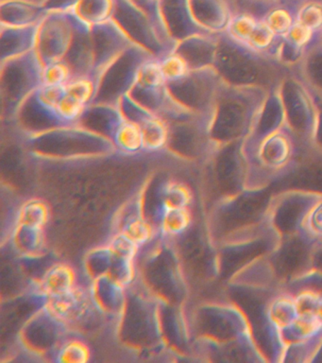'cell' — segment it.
Wrapping results in <instances>:
<instances>
[{"label":"cell","mask_w":322,"mask_h":363,"mask_svg":"<svg viewBox=\"0 0 322 363\" xmlns=\"http://www.w3.org/2000/svg\"><path fill=\"white\" fill-rule=\"evenodd\" d=\"M80 18L73 11H50L39 25L35 50L44 65L63 61L74 40Z\"/></svg>","instance_id":"obj_10"},{"label":"cell","mask_w":322,"mask_h":363,"mask_svg":"<svg viewBox=\"0 0 322 363\" xmlns=\"http://www.w3.org/2000/svg\"><path fill=\"white\" fill-rule=\"evenodd\" d=\"M168 89L160 60L152 56L138 68L130 95L144 106H154Z\"/></svg>","instance_id":"obj_22"},{"label":"cell","mask_w":322,"mask_h":363,"mask_svg":"<svg viewBox=\"0 0 322 363\" xmlns=\"http://www.w3.org/2000/svg\"><path fill=\"white\" fill-rule=\"evenodd\" d=\"M292 294L298 315H315L322 291L314 286H299Z\"/></svg>","instance_id":"obj_47"},{"label":"cell","mask_w":322,"mask_h":363,"mask_svg":"<svg viewBox=\"0 0 322 363\" xmlns=\"http://www.w3.org/2000/svg\"><path fill=\"white\" fill-rule=\"evenodd\" d=\"M64 94V86L42 85L25 99L16 111L13 121L25 135L66 127L57 111L59 101Z\"/></svg>","instance_id":"obj_9"},{"label":"cell","mask_w":322,"mask_h":363,"mask_svg":"<svg viewBox=\"0 0 322 363\" xmlns=\"http://www.w3.org/2000/svg\"><path fill=\"white\" fill-rule=\"evenodd\" d=\"M263 20L276 36L284 37L295 24L296 16L284 6L278 5L268 11Z\"/></svg>","instance_id":"obj_45"},{"label":"cell","mask_w":322,"mask_h":363,"mask_svg":"<svg viewBox=\"0 0 322 363\" xmlns=\"http://www.w3.org/2000/svg\"><path fill=\"white\" fill-rule=\"evenodd\" d=\"M298 76L314 95L322 99V40H314L298 67Z\"/></svg>","instance_id":"obj_32"},{"label":"cell","mask_w":322,"mask_h":363,"mask_svg":"<svg viewBox=\"0 0 322 363\" xmlns=\"http://www.w3.org/2000/svg\"><path fill=\"white\" fill-rule=\"evenodd\" d=\"M49 218L50 211L47 204L38 199H32L22 204L16 223L44 228Z\"/></svg>","instance_id":"obj_41"},{"label":"cell","mask_w":322,"mask_h":363,"mask_svg":"<svg viewBox=\"0 0 322 363\" xmlns=\"http://www.w3.org/2000/svg\"><path fill=\"white\" fill-rule=\"evenodd\" d=\"M200 340L219 346L246 337H253L244 312L231 303H207L200 306L193 317Z\"/></svg>","instance_id":"obj_8"},{"label":"cell","mask_w":322,"mask_h":363,"mask_svg":"<svg viewBox=\"0 0 322 363\" xmlns=\"http://www.w3.org/2000/svg\"><path fill=\"white\" fill-rule=\"evenodd\" d=\"M285 113V128L295 141L297 150H312L318 121V104L312 91L298 75L287 74L279 84Z\"/></svg>","instance_id":"obj_5"},{"label":"cell","mask_w":322,"mask_h":363,"mask_svg":"<svg viewBox=\"0 0 322 363\" xmlns=\"http://www.w3.org/2000/svg\"><path fill=\"white\" fill-rule=\"evenodd\" d=\"M284 128V108L278 85L268 93L254 118L250 133L243 141L246 155H251L268 135Z\"/></svg>","instance_id":"obj_20"},{"label":"cell","mask_w":322,"mask_h":363,"mask_svg":"<svg viewBox=\"0 0 322 363\" xmlns=\"http://www.w3.org/2000/svg\"><path fill=\"white\" fill-rule=\"evenodd\" d=\"M321 40H322V33H321Z\"/></svg>","instance_id":"obj_57"},{"label":"cell","mask_w":322,"mask_h":363,"mask_svg":"<svg viewBox=\"0 0 322 363\" xmlns=\"http://www.w3.org/2000/svg\"><path fill=\"white\" fill-rule=\"evenodd\" d=\"M108 275L125 288H130L137 280V269L135 260L117 257L114 255V261Z\"/></svg>","instance_id":"obj_49"},{"label":"cell","mask_w":322,"mask_h":363,"mask_svg":"<svg viewBox=\"0 0 322 363\" xmlns=\"http://www.w3.org/2000/svg\"><path fill=\"white\" fill-rule=\"evenodd\" d=\"M162 11L169 33L177 43L195 34L207 33L192 17L189 0H163Z\"/></svg>","instance_id":"obj_28"},{"label":"cell","mask_w":322,"mask_h":363,"mask_svg":"<svg viewBox=\"0 0 322 363\" xmlns=\"http://www.w3.org/2000/svg\"><path fill=\"white\" fill-rule=\"evenodd\" d=\"M13 244L23 257H38L46 245L44 228L16 223L13 233Z\"/></svg>","instance_id":"obj_33"},{"label":"cell","mask_w":322,"mask_h":363,"mask_svg":"<svg viewBox=\"0 0 322 363\" xmlns=\"http://www.w3.org/2000/svg\"><path fill=\"white\" fill-rule=\"evenodd\" d=\"M224 82L214 67L192 69L180 81L168 84L172 95L194 113L211 115Z\"/></svg>","instance_id":"obj_11"},{"label":"cell","mask_w":322,"mask_h":363,"mask_svg":"<svg viewBox=\"0 0 322 363\" xmlns=\"http://www.w3.org/2000/svg\"><path fill=\"white\" fill-rule=\"evenodd\" d=\"M110 140L115 145L117 152L126 155L143 152V138L140 128L124 113L115 126Z\"/></svg>","instance_id":"obj_34"},{"label":"cell","mask_w":322,"mask_h":363,"mask_svg":"<svg viewBox=\"0 0 322 363\" xmlns=\"http://www.w3.org/2000/svg\"><path fill=\"white\" fill-rule=\"evenodd\" d=\"M131 1L135 6H137L138 8L141 9L151 18L163 41L169 48H171L172 50H175L177 42L172 38L168 25H166L165 17H163L162 11L163 0H131Z\"/></svg>","instance_id":"obj_37"},{"label":"cell","mask_w":322,"mask_h":363,"mask_svg":"<svg viewBox=\"0 0 322 363\" xmlns=\"http://www.w3.org/2000/svg\"><path fill=\"white\" fill-rule=\"evenodd\" d=\"M297 152L295 141L284 128L265 138L247 157L251 167L261 170L272 180L292 166Z\"/></svg>","instance_id":"obj_18"},{"label":"cell","mask_w":322,"mask_h":363,"mask_svg":"<svg viewBox=\"0 0 322 363\" xmlns=\"http://www.w3.org/2000/svg\"><path fill=\"white\" fill-rule=\"evenodd\" d=\"M189 8L195 22L207 33H224L234 16L228 0H189Z\"/></svg>","instance_id":"obj_25"},{"label":"cell","mask_w":322,"mask_h":363,"mask_svg":"<svg viewBox=\"0 0 322 363\" xmlns=\"http://www.w3.org/2000/svg\"><path fill=\"white\" fill-rule=\"evenodd\" d=\"M91 357L88 346L80 340H66L54 354L55 362L60 363H86Z\"/></svg>","instance_id":"obj_43"},{"label":"cell","mask_w":322,"mask_h":363,"mask_svg":"<svg viewBox=\"0 0 322 363\" xmlns=\"http://www.w3.org/2000/svg\"><path fill=\"white\" fill-rule=\"evenodd\" d=\"M209 159H211L214 184L222 194V199L247 190L248 160L243 141L217 147Z\"/></svg>","instance_id":"obj_12"},{"label":"cell","mask_w":322,"mask_h":363,"mask_svg":"<svg viewBox=\"0 0 322 363\" xmlns=\"http://www.w3.org/2000/svg\"><path fill=\"white\" fill-rule=\"evenodd\" d=\"M316 99L318 104V121L314 133L312 150L322 155V99L316 96Z\"/></svg>","instance_id":"obj_53"},{"label":"cell","mask_w":322,"mask_h":363,"mask_svg":"<svg viewBox=\"0 0 322 363\" xmlns=\"http://www.w3.org/2000/svg\"><path fill=\"white\" fill-rule=\"evenodd\" d=\"M143 286L160 302L177 306L185 295V278L176 254L165 243L155 244L140 264Z\"/></svg>","instance_id":"obj_6"},{"label":"cell","mask_w":322,"mask_h":363,"mask_svg":"<svg viewBox=\"0 0 322 363\" xmlns=\"http://www.w3.org/2000/svg\"><path fill=\"white\" fill-rule=\"evenodd\" d=\"M152 56L138 44L130 48L101 77L94 104L117 105L120 99L131 91L141 64Z\"/></svg>","instance_id":"obj_13"},{"label":"cell","mask_w":322,"mask_h":363,"mask_svg":"<svg viewBox=\"0 0 322 363\" xmlns=\"http://www.w3.org/2000/svg\"><path fill=\"white\" fill-rule=\"evenodd\" d=\"M318 35V34L314 33L310 28L296 22L289 30V33L284 37H287L288 40H290L291 42L299 45V47L308 48L312 44L314 40L316 39L315 37Z\"/></svg>","instance_id":"obj_52"},{"label":"cell","mask_w":322,"mask_h":363,"mask_svg":"<svg viewBox=\"0 0 322 363\" xmlns=\"http://www.w3.org/2000/svg\"><path fill=\"white\" fill-rule=\"evenodd\" d=\"M45 65L36 50L1 62L2 116L13 121L25 99L43 85Z\"/></svg>","instance_id":"obj_7"},{"label":"cell","mask_w":322,"mask_h":363,"mask_svg":"<svg viewBox=\"0 0 322 363\" xmlns=\"http://www.w3.org/2000/svg\"><path fill=\"white\" fill-rule=\"evenodd\" d=\"M67 328L69 325L43 306L25 323L19 339L22 346L30 353L40 357L54 356L66 340Z\"/></svg>","instance_id":"obj_15"},{"label":"cell","mask_w":322,"mask_h":363,"mask_svg":"<svg viewBox=\"0 0 322 363\" xmlns=\"http://www.w3.org/2000/svg\"><path fill=\"white\" fill-rule=\"evenodd\" d=\"M319 194L321 193L291 189L271 199L268 223L280 238L299 234L304 216Z\"/></svg>","instance_id":"obj_14"},{"label":"cell","mask_w":322,"mask_h":363,"mask_svg":"<svg viewBox=\"0 0 322 363\" xmlns=\"http://www.w3.org/2000/svg\"><path fill=\"white\" fill-rule=\"evenodd\" d=\"M191 223L192 215L189 207L169 209L163 214L158 229L165 237L174 238L188 231Z\"/></svg>","instance_id":"obj_38"},{"label":"cell","mask_w":322,"mask_h":363,"mask_svg":"<svg viewBox=\"0 0 322 363\" xmlns=\"http://www.w3.org/2000/svg\"><path fill=\"white\" fill-rule=\"evenodd\" d=\"M144 288V286H143ZM120 340L138 352L155 351L165 345L161 302L144 289H127V299L120 315Z\"/></svg>","instance_id":"obj_4"},{"label":"cell","mask_w":322,"mask_h":363,"mask_svg":"<svg viewBox=\"0 0 322 363\" xmlns=\"http://www.w3.org/2000/svg\"><path fill=\"white\" fill-rule=\"evenodd\" d=\"M32 1H35L36 3H38V4L45 6V4H46V3L49 1V0H32Z\"/></svg>","instance_id":"obj_56"},{"label":"cell","mask_w":322,"mask_h":363,"mask_svg":"<svg viewBox=\"0 0 322 363\" xmlns=\"http://www.w3.org/2000/svg\"><path fill=\"white\" fill-rule=\"evenodd\" d=\"M115 0H79L73 11L90 26L101 24L114 16Z\"/></svg>","instance_id":"obj_35"},{"label":"cell","mask_w":322,"mask_h":363,"mask_svg":"<svg viewBox=\"0 0 322 363\" xmlns=\"http://www.w3.org/2000/svg\"><path fill=\"white\" fill-rule=\"evenodd\" d=\"M79 0H49L45 4V7L50 11H71L77 4Z\"/></svg>","instance_id":"obj_54"},{"label":"cell","mask_w":322,"mask_h":363,"mask_svg":"<svg viewBox=\"0 0 322 363\" xmlns=\"http://www.w3.org/2000/svg\"><path fill=\"white\" fill-rule=\"evenodd\" d=\"M50 11L32 0H0V24L29 27L40 24Z\"/></svg>","instance_id":"obj_26"},{"label":"cell","mask_w":322,"mask_h":363,"mask_svg":"<svg viewBox=\"0 0 322 363\" xmlns=\"http://www.w3.org/2000/svg\"><path fill=\"white\" fill-rule=\"evenodd\" d=\"M298 313L292 292H279L267 301L264 308L265 322L274 331L282 333L290 328Z\"/></svg>","instance_id":"obj_30"},{"label":"cell","mask_w":322,"mask_h":363,"mask_svg":"<svg viewBox=\"0 0 322 363\" xmlns=\"http://www.w3.org/2000/svg\"><path fill=\"white\" fill-rule=\"evenodd\" d=\"M296 22L305 26L314 33H322V2L308 1L304 3L298 8L296 13Z\"/></svg>","instance_id":"obj_46"},{"label":"cell","mask_w":322,"mask_h":363,"mask_svg":"<svg viewBox=\"0 0 322 363\" xmlns=\"http://www.w3.org/2000/svg\"><path fill=\"white\" fill-rule=\"evenodd\" d=\"M93 303L90 291L76 285L64 294L47 298L44 306L56 318L69 325L81 322L88 314Z\"/></svg>","instance_id":"obj_23"},{"label":"cell","mask_w":322,"mask_h":363,"mask_svg":"<svg viewBox=\"0 0 322 363\" xmlns=\"http://www.w3.org/2000/svg\"><path fill=\"white\" fill-rule=\"evenodd\" d=\"M39 25L29 27H8L1 26L0 34V62L16 58L35 50Z\"/></svg>","instance_id":"obj_29"},{"label":"cell","mask_w":322,"mask_h":363,"mask_svg":"<svg viewBox=\"0 0 322 363\" xmlns=\"http://www.w3.org/2000/svg\"><path fill=\"white\" fill-rule=\"evenodd\" d=\"M117 105L127 118L139 126L143 138V152H159L168 147L169 125L166 119L143 106L130 94H125Z\"/></svg>","instance_id":"obj_19"},{"label":"cell","mask_w":322,"mask_h":363,"mask_svg":"<svg viewBox=\"0 0 322 363\" xmlns=\"http://www.w3.org/2000/svg\"><path fill=\"white\" fill-rule=\"evenodd\" d=\"M151 207L144 210V216L155 227H159L163 214L169 209L186 208L193 201L188 186L174 179H166L155 186L151 193Z\"/></svg>","instance_id":"obj_21"},{"label":"cell","mask_w":322,"mask_h":363,"mask_svg":"<svg viewBox=\"0 0 322 363\" xmlns=\"http://www.w3.org/2000/svg\"><path fill=\"white\" fill-rule=\"evenodd\" d=\"M76 286V274L71 267L56 263L50 267L36 283L35 291L45 299L64 294Z\"/></svg>","instance_id":"obj_31"},{"label":"cell","mask_w":322,"mask_h":363,"mask_svg":"<svg viewBox=\"0 0 322 363\" xmlns=\"http://www.w3.org/2000/svg\"><path fill=\"white\" fill-rule=\"evenodd\" d=\"M108 246L115 257L132 260H137L138 252L140 250L139 246L120 233L114 235V237L110 240Z\"/></svg>","instance_id":"obj_51"},{"label":"cell","mask_w":322,"mask_h":363,"mask_svg":"<svg viewBox=\"0 0 322 363\" xmlns=\"http://www.w3.org/2000/svg\"><path fill=\"white\" fill-rule=\"evenodd\" d=\"M127 288L108 274L92 280L90 294L93 303L103 313L120 316L127 299Z\"/></svg>","instance_id":"obj_27"},{"label":"cell","mask_w":322,"mask_h":363,"mask_svg":"<svg viewBox=\"0 0 322 363\" xmlns=\"http://www.w3.org/2000/svg\"><path fill=\"white\" fill-rule=\"evenodd\" d=\"M220 34L199 33L177 43L175 51L188 61L191 69L214 67Z\"/></svg>","instance_id":"obj_24"},{"label":"cell","mask_w":322,"mask_h":363,"mask_svg":"<svg viewBox=\"0 0 322 363\" xmlns=\"http://www.w3.org/2000/svg\"><path fill=\"white\" fill-rule=\"evenodd\" d=\"M161 68L166 84H174L185 79L192 70L188 61L173 50L160 58Z\"/></svg>","instance_id":"obj_42"},{"label":"cell","mask_w":322,"mask_h":363,"mask_svg":"<svg viewBox=\"0 0 322 363\" xmlns=\"http://www.w3.org/2000/svg\"><path fill=\"white\" fill-rule=\"evenodd\" d=\"M113 17L137 44L157 58L175 50L163 41L151 18L131 0H115Z\"/></svg>","instance_id":"obj_17"},{"label":"cell","mask_w":322,"mask_h":363,"mask_svg":"<svg viewBox=\"0 0 322 363\" xmlns=\"http://www.w3.org/2000/svg\"><path fill=\"white\" fill-rule=\"evenodd\" d=\"M314 245L301 234L280 238L268 255L277 281L292 283L312 268Z\"/></svg>","instance_id":"obj_16"},{"label":"cell","mask_w":322,"mask_h":363,"mask_svg":"<svg viewBox=\"0 0 322 363\" xmlns=\"http://www.w3.org/2000/svg\"><path fill=\"white\" fill-rule=\"evenodd\" d=\"M214 67L223 82L236 86H261L271 90L287 75L282 72L284 67L270 57L234 41L225 33L219 36Z\"/></svg>","instance_id":"obj_2"},{"label":"cell","mask_w":322,"mask_h":363,"mask_svg":"<svg viewBox=\"0 0 322 363\" xmlns=\"http://www.w3.org/2000/svg\"><path fill=\"white\" fill-rule=\"evenodd\" d=\"M262 19L244 13H234L225 33L239 44H247Z\"/></svg>","instance_id":"obj_39"},{"label":"cell","mask_w":322,"mask_h":363,"mask_svg":"<svg viewBox=\"0 0 322 363\" xmlns=\"http://www.w3.org/2000/svg\"><path fill=\"white\" fill-rule=\"evenodd\" d=\"M25 136L33 155L52 160L101 157L117 152L109 138L79 124Z\"/></svg>","instance_id":"obj_3"},{"label":"cell","mask_w":322,"mask_h":363,"mask_svg":"<svg viewBox=\"0 0 322 363\" xmlns=\"http://www.w3.org/2000/svg\"><path fill=\"white\" fill-rule=\"evenodd\" d=\"M299 234L314 244L322 243V193L311 204Z\"/></svg>","instance_id":"obj_40"},{"label":"cell","mask_w":322,"mask_h":363,"mask_svg":"<svg viewBox=\"0 0 322 363\" xmlns=\"http://www.w3.org/2000/svg\"><path fill=\"white\" fill-rule=\"evenodd\" d=\"M114 255L108 244L90 250L84 260V271L91 280L108 274L111 269Z\"/></svg>","instance_id":"obj_36"},{"label":"cell","mask_w":322,"mask_h":363,"mask_svg":"<svg viewBox=\"0 0 322 363\" xmlns=\"http://www.w3.org/2000/svg\"><path fill=\"white\" fill-rule=\"evenodd\" d=\"M66 91L69 95L78 99L81 104L89 106L90 104H94L97 98L98 84L90 77H78L73 78L66 84Z\"/></svg>","instance_id":"obj_44"},{"label":"cell","mask_w":322,"mask_h":363,"mask_svg":"<svg viewBox=\"0 0 322 363\" xmlns=\"http://www.w3.org/2000/svg\"><path fill=\"white\" fill-rule=\"evenodd\" d=\"M315 316L322 323V297L321 298V300H319L318 306H316Z\"/></svg>","instance_id":"obj_55"},{"label":"cell","mask_w":322,"mask_h":363,"mask_svg":"<svg viewBox=\"0 0 322 363\" xmlns=\"http://www.w3.org/2000/svg\"><path fill=\"white\" fill-rule=\"evenodd\" d=\"M270 91L261 86H236L224 82L212 113V141L217 147L244 141Z\"/></svg>","instance_id":"obj_1"},{"label":"cell","mask_w":322,"mask_h":363,"mask_svg":"<svg viewBox=\"0 0 322 363\" xmlns=\"http://www.w3.org/2000/svg\"><path fill=\"white\" fill-rule=\"evenodd\" d=\"M87 107L86 104L69 95L66 91L58 104V115L64 126H72L79 123Z\"/></svg>","instance_id":"obj_48"},{"label":"cell","mask_w":322,"mask_h":363,"mask_svg":"<svg viewBox=\"0 0 322 363\" xmlns=\"http://www.w3.org/2000/svg\"><path fill=\"white\" fill-rule=\"evenodd\" d=\"M73 79V72L64 61L45 65L43 85L47 86H64Z\"/></svg>","instance_id":"obj_50"}]
</instances>
